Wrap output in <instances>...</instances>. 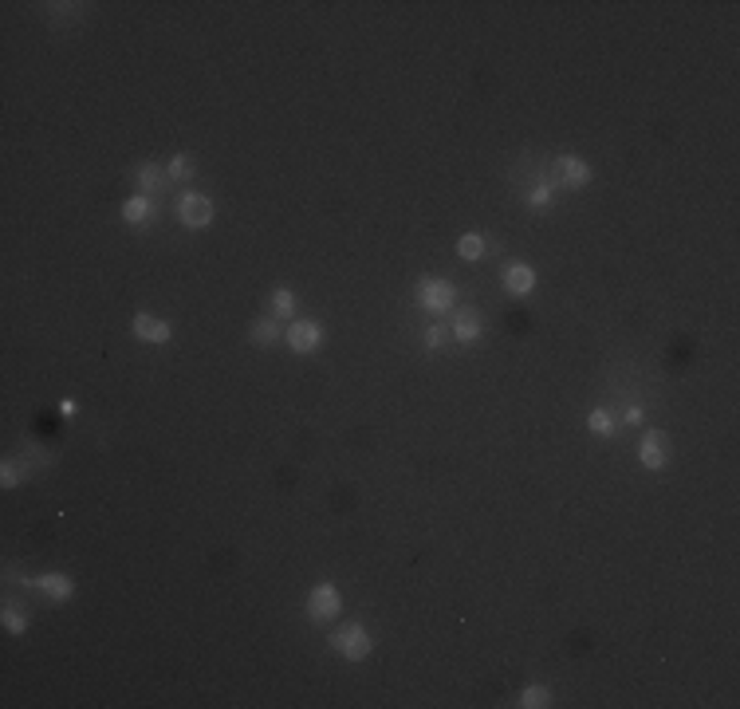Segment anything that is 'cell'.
Returning a JSON list of instances; mask_svg holds the SVG:
<instances>
[{
    "label": "cell",
    "mask_w": 740,
    "mask_h": 709,
    "mask_svg": "<svg viewBox=\"0 0 740 709\" xmlns=\"http://www.w3.org/2000/svg\"><path fill=\"white\" fill-rule=\"evenodd\" d=\"M32 583H36L48 599H55V603L71 599V579H67V575H36Z\"/></svg>",
    "instance_id": "6"
},
{
    "label": "cell",
    "mask_w": 740,
    "mask_h": 709,
    "mask_svg": "<svg viewBox=\"0 0 740 709\" xmlns=\"http://www.w3.org/2000/svg\"><path fill=\"white\" fill-rule=\"evenodd\" d=\"M638 457H642L646 469H662V461H666V438H662V434H646Z\"/></svg>",
    "instance_id": "7"
},
{
    "label": "cell",
    "mask_w": 740,
    "mask_h": 709,
    "mask_svg": "<svg viewBox=\"0 0 740 709\" xmlns=\"http://www.w3.org/2000/svg\"><path fill=\"white\" fill-rule=\"evenodd\" d=\"M134 335H138V339L166 343V339H170V323H162V319H150V316H134Z\"/></svg>",
    "instance_id": "8"
},
{
    "label": "cell",
    "mask_w": 740,
    "mask_h": 709,
    "mask_svg": "<svg viewBox=\"0 0 740 709\" xmlns=\"http://www.w3.org/2000/svg\"><path fill=\"white\" fill-rule=\"evenodd\" d=\"M504 284H508L512 296H528V292L535 288V272L524 268V264H512V268L504 272Z\"/></svg>",
    "instance_id": "9"
},
{
    "label": "cell",
    "mask_w": 740,
    "mask_h": 709,
    "mask_svg": "<svg viewBox=\"0 0 740 709\" xmlns=\"http://www.w3.org/2000/svg\"><path fill=\"white\" fill-rule=\"evenodd\" d=\"M587 422H591V429H595V434H610V429H614V422H610V414H603V410H595V414L587 418Z\"/></svg>",
    "instance_id": "19"
},
{
    "label": "cell",
    "mask_w": 740,
    "mask_h": 709,
    "mask_svg": "<svg viewBox=\"0 0 740 709\" xmlns=\"http://www.w3.org/2000/svg\"><path fill=\"white\" fill-rule=\"evenodd\" d=\"M4 626H8V631H12V635H24V626H28V615L4 611Z\"/></svg>",
    "instance_id": "20"
},
{
    "label": "cell",
    "mask_w": 740,
    "mask_h": 709,
    "mask_svg": "<svg viewBox=\"0 0 740 709\" xmlns=\"http://www.w3.org/2000/svg\"><path fill=\"white\" fill-rule=\"evenodd\" d=\"M178 217H182V225H189V229H205L209 221H213V205H209L201 194H182Z\"/></svg>",
    "instance_id": "1"
},
{
    "label": "cell",
    "mask_w": 740,
    "mask_h": 709,
    "mask_svg": "<svg viewBox=\"0 0 740 709\" xmlns=\"http://www.w3.org/2000/svg\"><path fill=\"white\" fill-rule=\"evenodd\" d=\"M476 331H481V323H476L473 311H461V316L453 319V335H457V339H476Z\"/></svg>",
    "instance_id": "12"
},
{
    "label": "cell",
    "mask_w": 740,
    "mask_h": 709,
    "mask_svg": "<svg viewBox=\"0 0 740 709\" xmlns=\"http://www.w3.org/2000/svg\"><path fill=\"white\" fill-rule=\"evenodd\" d=\"M559 170H563V178H567V185H587L591 182V166L579 158H559Z\"/></svg>",
    "instance_id": "10"
},
{
    "label": "cell",
    "mask_w": 740,
    "mask_h": 709,
    "mask_svg": "<svg viewBox=\"0 0 740 709\" xmlns=\"http://www.w3.org/2000/svg\"><path fill=\"white\" fill-rule=\"evenodd\" d=\"M146 217H150V197H146V194L130 197V201L122 205V221H130V225H138V221H146Z\"/></svg>",
    "instance_id": "11"
},
{
    "label": "cell",
    "mask_w": 740,
    "mask_h": 709,
    "mask_svg": "<svg viewBox=\"0 0 740 709\" xmlns=\"http://www.w3.org/2000/svg\"><path fill=\"white\" fill-rule=\"evenodd\" d=\"M307 607H311L316 619H331V615L339 611V591L331 583H319L316 591H311V603H307Z\"/></svg>",
    "instance_id": "5"
},
{
    "label": "cell",
    "mask_w": 740,
    "mask_h": 709,
    "mask_svg": "<svg viewBox=\"0 0 740 709\" xmlns=\"http://www.w3.org/2000/svg\"><path fill=\"white\" fill-rule=\"evenodd\" d=\"M547 697H551V694H547L544 685H528V690H524V701H520V706H524V709H540V706H547Z\"/></svg>",
    "instance_id": "18"
},
{
    "label": "cell",
    "mask_w": 740,
    "mask_h": 709,
    "mask_svg": "<svg viewBox=\"0 0 740 709\" xmlns=\"http://www.w3.org/2000/svg\"><path fill=\"white\" fill-rule=\"evenodd\" d=\"M457 253H461L465 260H481V253H485V241L469 232V237H461V241H457Z\"/></svg>",
    "instance_id": "15"
},
{
    "label": "cell",
    "mask_w": 740,
    "mask_h": 709,
    "mask_svg": "<svg viewBox=\"0 0 740 709\" xmlns=\"http://www.w3.org/2000/svg\"><path fill=\"white\" fill-rule=\"evenodd\" d=\"M0 477H4V485H8V489H12L16 481H20V469H16L12 461H8V465H4V469H0Z\"/></svg>",
    "instance_id": "21"
},
{
    "label": "cell",
    "mask_w": 740,
    "mask_h": 709,
    "mask_svg": "<svg viewBox=\"0 0 740 709\" xmlns=\"http://www.w3.org/2000/svg\"><path fill=\"white\" fill-rule=\"evenodd\" d=\"M252 343H260V347L276 343V323H272V319H256L252 323Z\"/></svg>",
    "instance_id": "16"
},
{
    "label": "cell",
    "mask_w": 740,
    "mask_h": 709,
    "mask_svg": "<svg viewBox=\"0 0 740 709\" xmlns=\"http://www.w3.org/2000/svg\"><path fill=\"white\" fill-rule=\"evenodd\" d=\"M425 343H429V347H441V343H445V331H441V327H433V331H429V335H425Z\"/></svg>",
    "instance_id": "23"
},
{
    "label": "cell",
    "mask_w": 740,
    "mask_h": 709,
    "mask_svg": "<svg viewBox=\"0 0 740 709\" xmlns=\"http://www.w3.org/2000/svg\"><path fill=\"white\" fill-rule=\"evenodd\" d=\"M170 178H178V182L193 178V158H189V154H178V158L170 162Z\"/></svg>",
    "instance_id": "17"
},
{
    "label": "cell",
    "mask_w": 740,
    "mask_h": 709,
    "mask_svg": "<svg viewBox=\"0 0 740 709\" xmlns=\"http://www.w3.org/2000/svg\"><path fill=\"white\" fill-rule=\"evenodd\" d=\"M422 304L429 307V311H449L453 307V284L445 280H422Z\"/></svg>",
    "instance_id": "3"
},
{
    "label": "cell",
    "mask_w": 740,
    "mask_h": 709,
    "mask_svg": "<svg viewBox=\"0 0 740 709\" xmlns=\"http://www.w3.org/2000/svg\"><path fill=\"white\" fill-rule=\"evenodd\" d=\"M335 647H339L351 662H359V658H366V654H370V635H366L359 623H351L343 635H335Z\"/></svg>",
    "instance_id": "2"
},
{
    "label": "cell",
    "mask_w": 740,
    "mask_h": 709,
    "mask_svg": "<svg viewBox=\"0 0 740 709\" xmlns=\"http://www.w3.org/2000/svg\"><path fill=\"white\" fill-rule=\"evenodd\" d=\"M138 185H142L146 194H158L162 185H166V178H162L154 166H142V170H138Z\"/></svg>",
    "instance_id": "14"
},
{
    "label": "cell",
    "mask_w": 740,
    "mask_h": 709,
    "mask_svg": "<svg viewBox=\"0 0 740 709\" xmlns=\"http://www.w3.org/2000/svg\"><path fill=\"white\" fill-rule=\"evenodd\" d=\"M319 323H311V319H304V323H291L288 331V343H291V351H300V354H311L319 347Z\"/></svg>",
    "instance_id": "4"
},
{
    "label": "cell",
    "mask_w": 740,
    "mask_h": 709,
    "mask_svg": "<svg viewBox=\"0 0 740 709\" xmlns=\"http://www.w3.org/2000/svg\"><path fill=\"white\" fill-rule=\"evenodd\" d=\"M272 311H276L279 319H288L291 311H295V300H291L288 288H276V292H272Z\"/></svg>",
    "instance_id": "13"
},
{
    "label": "cell",
    "mask_w": 740,
    "mask_h": 709,
    "mask_svg": "<svg viewBox=\"0 0 740 709\" xmlns=\"http://www.w3.org/2000/svg\"><path fill=\"white\" fill-rule=\"evenodd\" d=\"M528 201H532V205H547V201H551V189H547V185H540V189H535Z\"/></svg>",
    "instance_id": "22"
}]
</instances>
